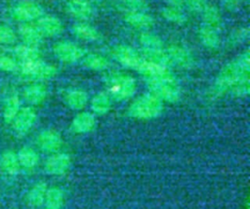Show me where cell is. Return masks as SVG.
<instances>
[{
  "instance_id": "obj_1",
  "label": "cell",
  "mask_w": 250,
  "mask_h": 209,
  "mask_svg": "<svg viewBox=\"0 0 250 209\" xmlns=\"http://www.w3.org/2000/svg\"><path fill=\"white\" fill-rule=\"evenodd\" d=\"M249 69V52L245 51L235 61L228 63L222 69L215 83L216 93L223 94L230 91L239 96L248 94L250 85Z\"/></svg>"
},
{
  "instance_id": "obj_2",
  "label": "cell",
  "mask_w": 250,
  "mask_h": 209,
  "mask_svg": "<svg viewBox=\"0 0 250 209\" xmlns=\"http://www.w3.org/2000/svg\"><path fill=\"white\" fill-rule=\"evenodd\" d=\"M147 85L151 94L161 101L174 103L180 99L181 90L171 72L156 78L147 79Z\"/></svg>"
},
{
  "instance_id": "obj_3",
  "label": "cell",
  "mask_w": 250,
  "mask_h": 209,
  "mask_svg": "<svg viewBox=\"0 0 250 209\" xmlns=\"http://www.w3.org/2000/svg\"><path fill=\"white\" fill-rule=\"evenodd\" d=\"M162 109V101L152 94H147L132 103L129 106V114L137 119H151L158 116Z\"/></svg>"
},
{
  "instance_id": "obj_4",
  "label": "cell",
  "mask_w": 250,
  "mask_h": 209,
  "mask_svg": "<svg viewBox=\"0 0 250 209\" xmlns=\"http://www.w3.org/2000/svg\"><path fill=\"white\" fill-rule=\"evenodd\" d=\"M109 97L116 100H125L132 97L137 89L135 79L125 73H112L106 80Z\"/></svg>"
},
{
  "instance_id": "obj_5",
  "label": "cell",
  "mask_w": 250,
  "mask_h": 209,
  "mask_svg": "<svg viewBox=\"0 0 250 209\" xmlns=\"http://www.w3.org/2000/svg\"><path fill=\"white\" fill-rule=\"evenodd\" d=\"M21 69L24 75L37 79H49L54 77L57 73L55 66L45 63L40 59L22 62Z\"/></svg>"
},
{
  "instance_id": "obj_6",
  "label": "cell",
  "mask_w": 250,
  "mask_h": 209,
  "mask_svg": "<svg viewBox=\"0 0 250 209\" xmlns=\"http://www.w3.org/2000/svg\"><path fill=\"white\" fill-rule=\"evenodd\" d=\"M112 56L122 65L136 70H138L144 61V57H142L137 51L125 45L115 46L112 49Z\"/></svg>"
},
{
  "instance_id": "obj_7",
  "label": "cell",
  "mask_w": 250,
  "mask_h": 209,
  "mask_svg": "<svg viewBox=\"0 0 250 209\" xmlns=\"http://www.w3.org/2000/svg\"><path fill=\"white\" fill-rule=\"evenodd\" d=\"M12 14L18 21H31L39 19L43 14V10L37 3L30 0H23L14 7Z\"/></svg>"
},
{
  "instance_id": "obj_8",
  "label": "cell",
  "mask_w": 250,
  "mask_h": 209,
  "mask_svg": "<svg viewBox=\"0 0 250 209\" xmlns=\"http://www.w3.org/2000/svg\"><path fill=\"white\" fill-rule=\"evenodd\" d=\"M54 54L63 63H74L83 58L84 51L73 42L61 41L54 45Z\"/></svg>"
},
{
  "instance_id": "obj_9",
  "label": "cell",
  "mask_w": 250,
  "mask_h": 209,
  "mask_svg": "<svg viewBox=\"0 0 250 209\" xmlns=\"http://www.w3.org/2000/svg\"><path fill=\"white\" fill-rule=\"evenodd\" d=\"M65 9L70 16L78 20H88L94 13L93 5L89 0H69Z\"/></svg>"
},
{
  "instance_id": "obj_10",
  "label": "cell",
  "mask_w": 250,
  "mask_h": 209,
  "mask_svg": "<svg viewBox=\"0 0 250 209\" xmlns=\"http://www.w3.org/2000/svg\"><path fill=\"white\" fill-rule=\"evenodd\" d=\"M125 21L134 28L140 30H147L153 26L154 21L152 17L145 11H130L125 14Z\"/></svg>"
},
{
  "instance_id": "obj_11",
  "label": "cell",
  "mask_w": 250,
  "mask_h": 209,
  "mask_svg": "<svg viewBox=\"0 0 250 209\" xmlns=\"http://www.w3.org/2000/svg\"><path fill=\"white\" fill-rule=\"evenodd\" d=\"M36 113L31 107H23L19 110L14 121V128L20 134L26 133L34 124Z\"/></svg>"
},
{
  "instance_id": "obj_12",
  "label": "cell",
  "mask_w": 250,
  "mask_h": 209,
  "mask_svg": "<svg viewBox=\"0 0 250 209\" xmlns=\"http://www.w3.org/2000/svg\"><path fill=\"white\" fill-rule=\"evenodd\" d=\"M166 53L170 59V62L181 67L188 68L190 67L193 63V60L189 52L179 45H170L167 48Z\"/></svg>"
},
{
  "instance_id": "obj_13",
  "label": "cell",
  "mask_w": 250,
  "mask_h": 209,
  "mask_svg": "<svg viewBox=\"0 0 250 209\" xmlns=\"http://www.w3.org/2000/svg\"><path fill=\"white\" fill-rule=\"evenodd\" d=\"M37 28L42 35L56 36L62 30V23L57 17L41 16L37 21Z\"/></svg>"
},
{
  "instance_id": "obj_14",
  "label": "cell",
  "mask_w": 250,
  "mask_h": 209,
  "mask_svg": "<svg viewBox=\"0 0 250 209\" xmlns=\"http://www.w3.org/2000/svg\"><path fill=\"white\" fill-rule=\"evenodd\" d=\"M70 158L64 153H56L50 156L45 163V170L52 175L63 174L69 167Z\"/></svg>"
},
{
  "instance_id": "obj_15",
  "label": "cell",
  "mask_w": 250,
  "mask_h": 209,
  "mask_svg": "<svg viewBox=\"0 0 250 209\" xmlns=\"http://www.w3.org/2000/svg\"><path fill=\"white\" fill-rule=\"evenodd\" d=\"M37 144L45 151H56L62 146V138L56 131L45 130L38 135Z\"/></svg>"
},
{
  "instance_id": "obj_16",
  "label": "cell",
  "mask_w": 250,
  "mask_h": 209,
  "mask_svg": "<svg viewBox=\"0 0 250 209\" xmlns=\"http://www.w3.org/2000/svg\"><path fill=\"white\" fill-rule=\"evenodd\" d=\"M198 38L201 44L210 50L217 49L220 45V35L217 29L206 24L199 28Z\"/></svg>"
},
{
  "instance_id": "obj_17",
  "label": "cell",
  "mask_w": 250,
  "mask_h": 209,
  "mask_svg": "<svg viewBox=\"0 0 250 209\" xmlns=\"http://www.w3.org/2000/svg\"><path fill=\"white\" fill-rule=\"evenodd\" d=\"M96 118L89 112H80L72 120V128L77 133H88L96 126Z\"/></svg>"
},
{
  "instance_id": "obj_18",
  "label": "cell",
  "mask_w": 250,
  "mask_h": 209,
  "mask_svg": "<svg viewBox=\"0 0 250 209\" xmlns=\"http://www.w3.org/2000/svg\"><path fill=\"white\" fill-rule=\"evenodd\" d=\"M72 32L76 37L88 42L98 41L101 37L100 32L94 26L87 23L74 24L72 27Z\"/></svg>"
},
{
  "instance_id": "obj_19",
  "label": "cell",
  "mask_w": 250,
  "mask_h": 209,
  "mask_svg": "<svg viewBox=\"0 0 250 209\" xmlns=\"http://www.w3.org/2000/svg\"><path fill=\"white\" fill-rule=\"evenodd\" d=\"M20 34L22 40L26 45L30 46H36L39 44L42 40V34L37 28V26L31 25V24H23L20 27Z\"/></svg>"
},
{
  "instance_id": "obj_20",
  "label": "cell",
  "mask_w": 250,
  "mask_h": 209,
  "mask_svg": "<svg viewBox=\"0 0 250 209\" xmlns=\"http://www.w3.org/2000/svg\"><path fill=\"white\" fill-rule=\"evenodd\" d=\"M202 19L206 25L218 29L222 24V15L219 9L212 4H207L201 12Z\"/></svg>"
},
{
  "instance_id": "obj_21",
  "label": "cell",
  "mask_w": 250,
  "mask_h": 209,
  "mask_svg": "<svg viewBox=\"0 0 250 209\" xmlns=\"http://www.w3.org/2000/svg\"><path fill=\"white\" fill-rule=\"evenodd\" d=\"M66 104L73 109L83 108L88 102V95L83 90L74 89L69 91L64 98Z\"/></svg>"
},
{
  "instance_id": "obj_22",
  "label": "cell",
  "mask_w": 250,
  "mask_h": 209,
  "mask_svg": "<svg viewBox=\"0 0 250 209\" xmlns=\"http://www.w3.org/2000/svg\"><path fill=\"white\" fill-rule=\"evenodd\" d=\"M47 190H48L47 186L43 182H40L34 185L27 194L28 203L33 207L41 206L44 203Z\"/></svg>"
},
{
  "instance_id": "obj_23",
  "label": "cell",
  "mask_w": 250,
  "mask_h": 209,
  "mask_svg": "<svg viewBox=\"0 0 250 209\" xmlns=\"http://www.w3.org/2000/svg\"><path fill=\"white\" fill-rule=\"evenodd\" d=\"M144 59L153 63L161 64L164 66H168L169 63H171L166 51H164L162 47L144 49Z\"/></svg>"
},
{
  "instance_id": "obj_24",
  "label": "cell",
  "mask_w": 250,
  "mask_h": 209,
  "mask_svg": "<svg viewBox=\"0 0 250 209\" xmlns=\"http://www.w3.org/2000/svg\"><path fill=\"white\" fill-rule=\"evenodd\" d=\"M47 95L46 88L43 85L40 84H34L30 85L25 88L23 92V96L25 100L33 104H37L42 103Z\"/></svg>"
},
{
  "instance_id": "obj_25",
  "label": "cell",
  "mask_w": 250,
  "mask_h": 209,
  "mask_svg": "<svg viewBox=\"0 0 250 209\" xmlns=\"http://www.w3.org/2000/svg\"><path fill=\"white\" fill-rule=\"evenodd\" d=\"M0 165L3 171L9 175H15L20 170V162L18 156L13 151H6L0 158Z\"/></svg>"
},
{
  "instance_id": "obj_26",
  "label": "cell",
  "mask_w": 250,
  "mask_h": 209,
  "mask_svg": "<svg viewBox=\"0 0 250 209\" xmlns=\"http://www.w3.org/2000/svg\"><path fill=\"white\" fill-rule=\"evenodd\" d=\"M45 209H62L63 204V193L59 188H52L47 190L44 200Z\"/></svg>"
},
{
  "instance_id": "obj_27",
  "label": "cell",
  "mask_w": 250,
  "mask_h": 209,
  "mask_svg": "<svg viewBox=\"0 0 250 209\" xmlns=\"http://www.w3.org/2000/svg\"><path fill=\"white\" fill-rule=\"evenodd\" d=\"M91 107L98 114L106 113L111 107L110 97L105 93L97 94L91 101Z\"/></svg>"
},
{
  "instance_id": "obj_28",
  "label": "cell",
  "mask_w": 250,
  "mask_h": 209,
  "mask_svg": "<svg viewBox=\"0 0 250 209\" xmlns=\"http://www.w3.org/2000/svg\"><path fill=\"white\" fill-rule=\"evenodd\" d=\"M18 159L20 162V165H22L25 168H32L34 167L38 161L39 156L36 153V151L30 147H22L19 150Z\"/></svg>"
},
{
  "instance_id": "obj_29",
  "label": "cell",
  "mask_w": 250,
  "mask_h": 209,
  "mask_svg": "<svg viewBox=\"0 0 250 209\" xmlns=\"http://www.w3.org/2000/svg\"><path fill=\"white\" fill-rule=\"evenodd\" d=\"M161 14L166 21L172 23L182 24L186 21V14L182 10V8L179 7L166 6L161 10Z\"/></svg>"
},
{
  "instance_id": "obj_30",
  "label": "cell",
  "mask_w": 250,
  "mask_h": 209,
  "mask_svg": "<svg viewBox=\"0 0 250 209\" xmlns=\"http://www.w3.org/2000/svg\"><path fill=\"white\" fill-rule=\"evenodd\" d=\"M83 63L93 70H104L108 66V61L99 54H89L84 57Z\"/></svg>"
},
{
  "instance_id": "obj_31",
  "label": "cell",
  "mask_w": 250,
  "mask_h": 209,
  "mask_svg": "<svg viewBox=\"0 0 250 209\" xmlns=\"http://www.w3.org/2000/svg\"><path fill=\"white\" fill-rule=\"evenodd\" d=\"M15 53L17 57L22 62H27V61H32V60H37L40 57L39 51L34 47L30 45H21L16 48Z\"/></svg>"
},
{
  "instance_id": "obj_32",
  "label": "cell",
  "mask_w": 250,
  "mask_h": 209,
  "mask_svg": "<svg viewBox=\"0 0 250 209\" xmlns=\"http://www.w3.org/2000/svg\"><path fill=\"white\" fill-rule=\"evenodd\" d=\"M20 110V100L18 96H12L8 99L4 108V119L9 123L12 122Z\"/></svg>"
},
{
  "instance_id": "obj_33",
  "label": "cell",
  "mask_w": 250,
  "mask_h": 209,
  "mask_svg": "<svg viewBox=\"0 0 250 209\" xmlns=\"http://www.w3.org/2000/svg\"><path fill=\"white\" fill-rule=\"evenodd\" d=\"M140 43L143 45L144 49L148 48H161L162 47V41L161 39L152 33H142L140 35Z\"/></svg>"
},
{
  "instance_id": "obj_34",
  "label": "cell",
  "mask_w": 250,
  "mask_h": 209,
  "mask_svg": "<svg viewBox=\"0 0 250 209\" xmlns=\"http://www.w3.org/2000/svg\"><path fill=\"white\" fill-rule=\"evenodd\" d=\"M16 40L14 31L5 25H0V42L2 43H13Z\"/></svg>"
},
{
  "instance_id": "obj_35",
  "label": "cell",
  "mask_w": 250,
  "mask_h": 209,
  "mask_svg": "<svg viewBox=\"0 0 250 209\" xmlns=\"http://www.w3.org/2000/svg\"><path fill=\"white\" fill-rule=\"evenodd\" d=\"M188 9L194 13H201L208 4L207 0H184Z\"/></svg>"
},
{
  "instance_id": "obj_36",
  "label": "cell",
  "mask_w": 250,
  "mask_h": 209,
  "mask_svg": "<svg viewBox=\"0 0 250 209\" xmlns=\"http://www.w3.org/2000/svg\"><path fill=\"white\" fill-rule=\"evenodd\" d=\"M17 68V63L11 58L0 55V69L4 71H14Z\"/></svg>"
},
{
  "instance_id": "obj_37",
  "label": "cell",
  "mask_w": 250,
  "mask_h": 209,
  "mask_svg": "<svg viewBox=\"0 0 250 209\" xmlns=\"http://www.w3.org/2000/svg\"><path fill=\"white\" fill-rule=\"evenodd\" d=\"M221 2L227 10L233 12L239 8L242 0H221Z\"/></svg>"
},
{
  "instance_id": "obj_38",
  "label": "cell",
  "mask_w": 250,
  "mask_h": 209,
  "mask_svg": "<svg viewBox=\"0 0 250 209\" xmlns=\"http://www.w3.org/2000/svg\"><path fill=\"white\" fill-rule=\"evenodd\" d=\"M248 34H249V32H248L247 28H240V29L235 31L233 39L235 41H240L241 42L243 39H246L248 37Z\"/></svg>"
},
{
  "instance_id": "obj_39",
  "label": "cell",
  "mask_w": 250,
  "mask_h": 209,
  "mask_svg": "<svg viewBox=\"0 0 250 209\" xmlns=\"http://www.w3.org/2000/svg\"><path fill=\"white\" fill-rule=\"evenodd\" d=\"M165 1L167 2L168 6L181 8L184 5V0H165Z\"/></svg>"
},
{
  "instance_id": "obj_40",
  "label": "cell",
  "mask_w": 250,
  "mask_h": 209,
  "mask_svg": "<svg viewBox=\"0 0 250 209\" xmlns=\"http://www.w3.org/2000/svg\"><path fill=\"white\" fill-rule=\"evenodd\" d=\"M242 1H248V0H242Z\"/></svg>"
}]
</instances>
